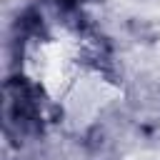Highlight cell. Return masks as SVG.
Listing matches in <instances>:
<instances>
[{"label":"cell","instance_id":"1","mask_svg":"<svg viewBox=\"0 0 160 160\" xmlns=\"http://www.w3.org/2000/svg\"><path fill=\"white\" fill-rule=\"evenodd\" d=\"M58 2H60V5H65V8H72L78 0H58Z\"/></svg>","mask_w":160,"mask_h":160}]
</instances>
